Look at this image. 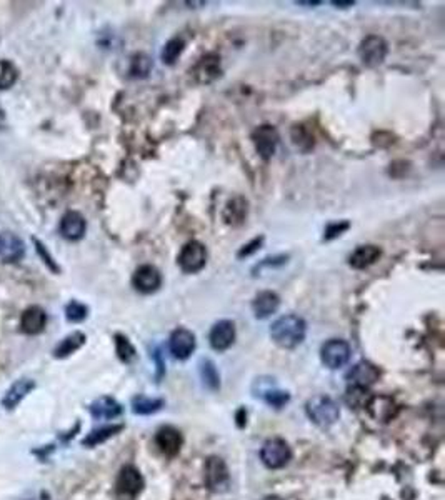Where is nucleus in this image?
Here are the masks:
<instances>
[{"label":"nucleus","instance_id":"obj_1","mask_svg":"<svg viewBox=\"0 0 445 500\" xmlns=\"http://www.w3.org/2000/svg\"><path fill=\"white\" fill-rule=\"evenodd\" d=\"M307 336V324L302 317L287 313L279 317L270 327V337L282 349H295L304 342Z\"/></svg>","mask_w":445,"mask_h":500},{"label":"nucleus","instance_id":"obj_2","mask_svg":"<svg viewBox=\"0 0 445 500\" xmlns=\"http://www.w3.org/2000/svg\"><path fill=\"white\" fill-rule=\"evenodd\" d=\"M309 419L320 427L334 425L341 417L338 405L327 396H315L305 405Z\"/></svg>","mask_w":445,"mask_h":500},{"label":"nucleus","instance_id":"obj_3","mask_svg":"<svg viewBox=\"0 0 445 500\" xmlns=\"http://www.w3.org/2000/svg\"><path fill=\"white\" fill-rule=\"evenodd\" d=\"M177 264L184 274H197L207 264V249L198 240H190L180 249Z\"/></svg>","mask_w":445,"mask_h":500},{"label":"nucleus","instance_id":"obj_4","mask_svg":"<svg viewBox=\"0 0 445 500\" xmlns=\"http://www.w3.org/2000/svg\"><path fill=\"white\" fill-rule=\"evenodd\" d=\"M260 459L265 467L282 469L292 459V451L289 444L282 439H270L260 448Z\"/></svg>","mask_w":445,"mask_h":500},{"label":"nucleus","instance_id":"obj_5","mask_svg":"<svg viewBox=\"0 0 445 500\" xmlns=\"http://www.w3.org/2000/svg\"><path fill=\"white\" fill-rule=\"evenodd\" d=\"M279 141H281V135H279L277 129L270 124L257 127V129L252 132L253 147H256L258 157L264 160L272 159L275 150H277L279 147Z\"/></svg>","mask_w":445,"mask_h":500},{"label":"nucleus","instance_id":"obj_6","mask_svg":"<svg viewBox=\"0 0 445 500\" xmlns=\"http://www.w3.org/2000/svg\"><path fill=\"white\" fill-rule=\"evenodd\" d=\"M320 359L322 364L330 370H337L350 360V345L341 338H332L322 345Z\"/></svg>","mask_w":445,"mask_h":500},{"label":"nucleus","instance_id":"obj_7","mask_svg":"<svg viewBox=\"0 0 445 500\" xmlns=\"http://www.w3.org/2000/svg\"><path fill=\"white\" fill-rule=\"evenodd\" d=\"M387 42L380 36H368L359 45V57L367 67L380 65L387 57Z\"/></svg>","mask_w":445,"mask_h":500},{"label":"nucleus","instance_id":"obj_8","mask_svg":"<svg viewBox=\"0 0 445 500\" xmlns=\"http://www.w3.org/2000/svg\"><path fill=\"white\" fill-rule=\"evenodd\" d=\"M203 478L205 484L214 492H224L227 490L228 482H231V476H228V469L220 457H209L203 467Z\"/></svg>","mask_w":445,"mask_h":500},{"label":"nucleus","instance_id":"obj_9","mask_svg":"<svg viewBox=\"0 0 445 500\" xmlns=\"http://www.w3.org/2000/svg\"><path fill=\"white\" fill-rule=\"evenodd\" d=\"M132 286L141 294H154L162 286V274L154 265H141L132 275Z\"/></svg>","mask_w":445,"mask_h":500},{"label":"nucleus","instance_id":"obj_10","mask_svg":"<svg viewBox=\"0 0 445 500\" xmlns=\"http://www.w3.org/2000/svg\"><path fill=\"white\" fill-rule=\"evenodd\" d=\"M197 341L194 332H190L189 329H175L171 334V338H169V349H171V354L175 359L185 360L189 359L190 355L196 350Z\"/></svg>","mask_w":445,"mask_h":500},{"label":"nucleus","instance_id":"obj_11","mask_svg":"<svg viewBox=\"0 0 445 500\" xmlns=\"http://www.w3.org/2000/svg\"><path fill=\"white\" fill-rule=\"evenodd\" d=\"M210 347L217 352L231 349L235 342V324L232 320H219L209 334Z\"/></svg>","mask_w":445,"mask_h":500},{"label":"nucleus","instance_id":"obj_12","mask_svg":"<svg viewBox=\"0 0 445 500\" xmlns=\"http://www.w3.org/2000/svg\"><path fill=\"white\" fill-rule=\"evenodd\" d=\"M58 231H61V235L63 239L70 240V242H77V240L86 235L87 222L80 212L69 210L67 214H63Z\"/></svg>","mask_w":445,"mask_h":500},{"label":"nucleus","instance_id":"obj_13","mask_svg":"<svg viewBox=\"0 0 445 500\" xmlns=\"http://www.w3.org/2000/svg\"><path fill=\"white\" fill-rule=\"evenodd\" d=\"M25 256V244L19 235L12 232H2L0 234V260L12 264V262L22 260Z\"/></svg>","mask_w":445,"mask_h":500},{"label":"nucleus","instance_id":"obj_14","mask_svg":"<svg viewBox=\"0 0 445 500\" xmlns=\"http://www.w3.org/2000/svg\"><path fill=\"white\" fill-rule=\"evenodd\" d=\"M379 370L367 362H359L350 368L347 380L354 389H367L379 380Z\"/></svg>","mask_w":445,"mask_h":500},{"label":"nucleus","instance_id":"obj_15","mask_svg":"<svg viewBox=\"0 0 445 500\" xmlns=\"http://www.w3.org/2000/svg\"><path fill=\"white\" fill-rule=\"evenodd\" d=\"M249 215V202L247 198L242 196L232 197L231 201L226 203L222 212V219L227 226L231 227H240L247 220Z\"/></svg>","mask_w":445,"mask_h":500},{"label":"nucleus","instance_id":"obj_16","mask_svg":"<svg viewBox=\"0 0 445 500\" xmlns=\"http://www.w3.org/2000/svg\"><path fill=\"white\" fill-rule=\"evenodd\" d=\"M45 325H47V313L37 305L25 308L22 317H20V327L27 336H39L40 332H44Z\"/></svg>","mask_w":445,"mask_h":500},{"label":"nucleus","instance_id":"obj_17","mask_svg":"<svg viewBox=\"0 0 445 500\" xmlns=\"http://www.w3.org/2000/svg\"><path fill=\"white\" fill-rule=\"evenodd\" d=\"M220 57L217 54H207L198 61L194 69V77L198 84H212L220 77Z\"/></svg>","mask_w":445,"mask_h":500},{"label":"nucleus","instance_id":"obj_18","mask_svg":"<svg viewBox=\"0 0 445 500\" xmlns=\"http://www.w3.org/2000/svg\"><path fill=\"white\" fill-rule=\"evenodd\" d=\"M281 307V297L272 290H262L252 300V311L256 319H267Z\"/></svg>","mask_w":445,"mask_h":500},{"label":"nucleus","instance_id":"obj_19","mask_svg":"<svg viewBox=\"0 0 445 500\" xmlns=\"http://www.w3.org/2000/svg\"><path fill=\"white\" fill-rule=\"evenodd\" d=\"M143 487V478L137 469L132 467V465H127L120 470L117 478V489L118 492L124 495H130V497H135Z\"/></svg>","mask_w":445,"mask_h":500},{"label":"nucleus","instance_id":"obj_20","mask_svg":"<svg viewBox=\"0 0 445 500\" xmlns=\"http://www.w3.org/2000/svg\"><path fill=\"white\" fill-rule=\"evenodd\" d=\"M380 256H382V250H380V247H377V245H359L349 256V265L355 270H364L367 269V267L374 265L380 258Z\"/></svg>","mask_w":445,"mask_h":500},{"label":"nucleus","instance_id":"obj_21","mask_svg":"<svg viewBox=\"0 0 445 500\" xmlns=\"http://www.w3.org/2000/svg\"><path fill=\"white\" fill-rule=\"evenodd\" d=\"M182 435L180 432L173 427H162L155 435V444L157 447L160 448V452L165 453V455L172 457L177 455L182 447Z\"/></svg>","mask_w":445,"mask_h":500},{"label":"nucleus","instance_id":"obj_22","mask_svg":"<svg viewBox=\"0 0 445 500\" xmlns=\"http://www.w3.org/2000/svg\"><path fill=\"white\" fill-rule=\"evenodd\" d=\"M33 387H36V382H33V380L19 379L17 382H14L10 387H8V391L6 392V396H3L2 399V405L6 407L7 410L15 409V407L33 391Z\"/></svg>","mask_w":445,"mask_h":500},{"label":"nucleus","instance_id":"obj_23","mask_svg":"<svg viewBox=\"0 0 445 500\" xmlns=\"http://www.w3.org/2000/svg\"><path fill=\"white\" fill-rule=\"evenodd\" d=\"M367 409L375 421L382 422L391 421L397 412L396 404H393V400L389 399V397H372L370 402L367 404Z\"/></svg>","mask_w":445,"mask_h":500},{"label":"nucleus","instance_id":"obj_24","mask_svg":"<svg viewBox=\"0 0 445 500\" xmlns=\"http://www.w3.org/2000/svg\"><path fill=\"white\" fill-rule=\"evenodd\" d=\"M91 414L94 415V419H107L110 421V419H116L122 414V405L112 397H100L99 400H95L91 405Z\"/></svg>","mask_w":445,"mask_h":500},{"label":"nucleus","instance_id":"obj_25","mask_svg":"<svg viewBox=\"0 0 445 500\" xmlns=\"http://www.w3.org/2000/svg\"><path fill=\"white\" fill-rule=\"evenodd\" d=\"M86 341H87V337L84 332H72L70 336L62 338L61 344L55 347L54 355L57 359L69 357V355L74 354V352H77L80 347L86 344Z\"/></svg>","mask_w":445,"mask_h":500},{"label":"nucleus","instance_id":"obj_26","mask_svg":"<svg viewBox=\"0 0 445 500\" xmlns=\"http://www.w3.org/2000/svg\"><path fill=\"white\" fill-rule=\"evenodd\" d=\"M185 49V40L182 37H173L164 45L162 54H160V58L165 65H173L177 62V58L180 57L182 52Z\"/></svg>","mask_w":445,"mask_h":500},{"label":"nucleus","instance_id":"obj_27","mask_svg":"<svg viewBox=\"0 0 445 500\" xmlns=\"http://www.w3.org/2000/svg\"><path fill=\"white\" fill-rule=\"evenodd\" d=\"M120 430H122V425H107V427H102V429L92 430L91 434L84 439V446L86 447L99 446V444L105 442V440H109L110 437H114V435Z\"/></svg>","mask_w":445,"mask_h":500},{"label":"nucleus","instance_id":"obj_28","mask_svg":"<svg viewBox=\"0 0 445 500\" xmlns=\"http://www.w3.org/2000/svg\"><path fill=\"white\" fill-rule=\"evenodd\" d=\"M19 79V70L10 61H0V91L10 88Z\"/></svg>","mask_w":445,"mask_h":500},{"label":"nucleus","instance_id":"obj_29","mask_svg":"<svg viewBox=\"0 0 445 500\" xmlns=\"http://www.w3.org/2000/svg\"><path fill=\"white\" fill-rule=\"evenodd\" d=\"M292 141H294L297 149L302 152H309L313 147V135L304 125H294V129H292Z\"/></svg>","mask_w":445,"mask_h":500},{"label":"nucleus","instance_id":"obj_30","mask_svg":"<svg viewBox=\"0 0 445 500\" xmlns=\"http://www.w3.org/2000/svg\"><path fill=\"white\" fill-rule=\"evenodd\" d=\"M164 402L160 399H150V397H137L134 399L132 409L135 414H141V415H147V414H154L157 410L162 409Z\"/></svg>","mask_w":445,"mask_h":500},{"label":"nucleus","instance_id":"obj_31","mask_svg":"<svg viewBox=\"0 0 445 500\" xmlns=\"http://www.w3.org/2000/svg\"><path fill=\"white\" fill-rule=\"evenodd\" d=\"M260 397L267 402V404L274 407H282L289 402V393L279 391V389L272 387V385H269V387L265 389H260Z\"/></svg>","mask_w":445,"mask_h":500},{"label":"nucleus","instance_id":"obj_32","mask_svg":"<svg viewBox=\"0 0 445 500\" xmlns=\"http://www.w3.org/2000/svg\"><path fill=\"white\" fill-rule=\"evenodd\" d=\"M116 349H117V355L122 362L129 364L132 362L135 359V347L130 344V341L124 336H116Z\"/></svg>","mask_w":445,"mask_h":500},{"label":"nucleus","instance_id":"obj_33","mask_svg":"<svg viewBox=\"0 0 445 500\" xmlns=\"http://www.w3.org/2000/svg\"><path fill=\"white\" fill-rule=\"evenodd\" d=\"M88 315L87 305L77 302V300H72V302L65 307V317L69 322H74V324H79V322L86 320Z\"/></svg>","mask_w":445,"mask_h":500},{"label":"nucleus","instance_id":"obj_34","mask_svg":"<svg viewBox=\"0 0 445 500\" xmlns=\"http://www.w3.org/2000/svg\"><path fill=\"white\" fill-rule=\"evenodd\" d=\"M150 70V61L146 54H137L132 57V67H130V74L134 77H146Z\"/></svg>","mask_w":445,"mask_h":500},{"label":"nucleus","instance_id":"obj_35","mask_svg":"<svg viewBox=\"0 0 445 500\" xmlns=\"http://www.w3.org/2000/svg\"><path fill=\"white\" fill-rule=\"evenodd\" d=\"M350 222L349 220H338V222H330L324 231V240H334L341 237L344 232L349 231Z\"/></svg>","mask_w":445,"mask_h":500},{"label":"nucleus","instance_id":"obj_36","mask_svg":"<svg viewBox=\"0 0 445 500\" xmlns=\"http://www.w3.org/2000/svg\"><path fill=\"white\" fill-rule=\"evenodd\" d=\"M33 245H36L37 253H39L42 260H44V264L47 265L49 269L52 270V272H55V274L61 272V269H58L57 262H55V258H54L52 256H50V252L47 250V247H45V245H44V242H40L39 239H33Z\"/></svg>","mask_w":445,"mask_h":500},{"label":"nucleus","instance_id":"obj_37","mask_svg":"<svg viewBox=\"0 0 445 500\" xmlns=\"http://www.w3.org/2000/svg\"><path fill=\"white\" fill-rule=\"evenodd\" d=\"M202 377L205 379V382L210 385L212 389H217L219 387V374L215 370L214 364L210 360H205L202 366Z\"/></svg>","mask_w":445,"mask_h":500},{"label":"nucleus","instance_id":"obj_38","mask_svg":"<svg viewBox=\"0 0 445 500\" xmlns=\"http://www.w3.org/2000/svg\"><path fill=\"white\" fill-rule=\"evenodd\" d=\"M262 244H264V235H260V237H256V239H252V240H250V242H249V244H245V245H244V247L239 250V253H237V257L244 258V257H249V256H252V253H256V252H257V250L262 247Z\"/></svg>","mask_w":445,"mask_h":500},{"label":"nucleus","instance_id":"obj_39","mask_svg":"<svg viewBox=\"0 0 445 500\" xmlns=\"http://www.w3.org/2000/svg\"><path fill=\"white\" fill-rule=\"evenodd\" d=\"M3 120H6V116H3V110L0 109V125H3Z\"/></svg>","mask_w":445,"mask_h":500},{"label":"nucleus","instance_id":"obj_40","mask_svg":"<svg viewBox=\"0 0 445 500\" xmlns=\"http://www.w3.org/2000/svg\"><path fill=\"white\" fill-rule=\"evenodd\" d=\"M264 500H282L281 497H275V495H270V497H265Z\"/></svg>","mask_w":445,"mask_h":500}]
</instances>
